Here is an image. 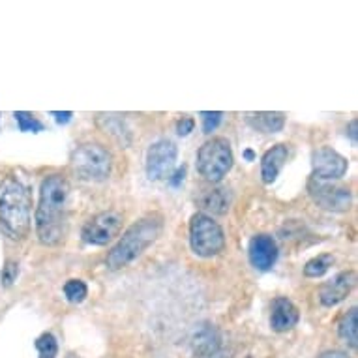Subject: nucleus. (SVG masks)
Returning <instances> with one entry per match:
<instances>
[{
  "mask_svg": "<svg viewBox=\"0 0 358 358\" xmlns=\"http://www.w3.org/2000/svg\"><path fill=\"white\" fill-rule=\"evenodd\" d=\"M70 184L62 175H49L40 186V203L36 208V233L41 244L57 246L68 231Z\"/></svg>",
  "mask_w": 358,
  "mask_h": 358,
  "instance_id": "obj_1",
  "label": "nucleus"
},
{
  "mask_svg": "<svg viewBox=\"0 0 358 358\" xmlns=\"http://www.w3.org/2000/svg\"><path fill=\"white\" fill-rule=\"evenodd\" d=\"M30 192L17 176L0 182V229L12 241H23L30 231Z\"/></svg>",
  "mask_w": 358,
  "mask_h": 358,
  "instance_id": "obj_2",
  "label": "nucleus"
},
{
  "mask_svg": "<svg viewBox=\"0 0 358 358\" xmlns=\"http://www.w3.org/2000/svg\"><path fill=\"white\" fill-rule=\"evenodd\" d=\"M162 227H164V217L159 214H150V216H145L143 220L134 223L120 236V241L111 248V252L107 253V268L120 271L124 266H128L131 261H136L139 255L147 252L148 246H152L156 242L162 233Z\"/></svg>",
  "mask_w": 358,
  "mask_h": 358,
  "instance_id": "obj_3",
  "label": "nucleus"
},
{
  "mask_svg": "<svg viewBox=\"0 0 358 358\" xmlns=\"http://www.w3.org/2000/svg\"><path fill=\"white\" fill-rule=\"evenodd\" d=\"M71 171L81 180L87 182H101L111 175L113 158L111 152L98 143H85L71 152Z\"/></svg>",
  "mask_w": 358,
  "mask_h": 358,
  "instance_id": "obj_4",
  "label": "nucleus"
},
{
  "mask_svg": "<svg viewBox=\"0 0 358 358\" xmlns=\"http://www.w3.org/2000/svg\"><path fill=\"white\" fill-rule=\"evenodd\" d=\"M233 150L225 137H212L197 152V171L208 182H220L233 169Z\"/></svg>",
  "mask_w": 358,
  "mask_h": 358,
  "instance_id": "obj_5",
  "label": "nucleus"
},
{
  "mask_svg": "<svg viewBox=\"0 0 358 358\" xmlns=\"http://www.w3.org/2000/svg\"><path fill=\"white\" fill-rule=\"evenodd\" d=\"M189 244L195 255L205 259L216 257L225 248V235L220 223L203 212H197L189 220Z\"/></svg>",
  "mask_w": 358,
  "mask_h": 358,
  "instance_id": "obj_6",
  "label": "nucleus"
},
{
  "mask_svg": "<svg viewBox=\"0 0 358 358\" xmlns=\"http://www.w3.org/2000/svg\"><path fill=\"white\" fill-rule=\"evenodd\" d=\"M122 216L115 210H106L96 214L85 223L81 231L83 241L92 246H106L120 233Z\"/></svg>",
  "mask_w": 358,
  "mask_h": 358,
  "instance_id": "obj_7",
  "label": "nucleus"
},
{
  "mask_svg": "<svg viewBox=\"0 0 358 358\" xmlns=\"http://www.w3.org/2000/svg\"><path fill=\"white\" fill-rule=\"evenodd\" d=\"M308 192H310L311 199L315 201L324 210L345 212L351 206V192L345 186H338V184L317 180V178H310Z\"/></svg>",
  "mask_w": 358,
  "mask_h": 358,
  "instance_id": "obj_8",
  "label": "nucleus"
},
{
  "mask_svg": "<svg viewBox=\"0 0 358 358\" xmlns=\"http://www.w3.org/2000/svg\"><path fill=\"white\" fill-rule=\"evenodd\" d=\"M347 167H349V162L340 152H336L334 148L321 147L311 154V169H313L311 178L324 180V182L340 180L347 173Z\"/></svg>",
  "mask_w": 358,
  "mask_h": 358,
  "instance_id": "obj_9",
  "label": "nucleus"
},
{
  "mask_svg": "<svg viewBox=\"0 0 358 358\" xmlns=\"http://www.w3.org/2000/svg\"><path fill=\"white\" fill-rule=\"evenodd\" d=\"M176 145L169 139H159L152 143L147 152V176L150 180H164L169 178L171 171L176 164Z\"/></svg>",
  "mask_w": 358,
  "mask_h": 358,
  "instance_id": "obj_10",
  "label": "nucleus"
},
{
  "mask_svg": "<svg viewBox=\"0 0 358 358\" xmlns=\"http://www.w3.org/2000/svg\"><path fill=\"white\" fill-rule=\"evenodd\" d=\"M197 358H216L222 355V336L212 323H199L189 338Z\"/></svg>",
  "mask_w": 358,
  "mask_h": 358,
  "instance_id": "obj_11",
  "label": "nucleus"
},
{
  "mask_svg": "<svg viewBox=\"0 0 358 358\" xmlns=\"http://www.w3.org/2000/svg\"><path fill=\"white\" fill-rule=\"evenodd\" d=\"M355 282H357V274L352 271L336 274L330 282H327L321 287V293H319L321 304L327 306V308H332V306L343 302L352 291V287H355Z\"/></svg>",
  "mask_w": 358,
  "mask_h": 358,
  "instance_id": "obj_12",
  "label": "nucleus"
},
{
  "mask_svg": "<svg viewBox=\"0 0 358 358\" xmlns=\"http://www.w3.org/2000/svg\"><path fill=\"white\" fill-rule=\"evenodd\" d=\"M278 261V244L271 235H255L250 242V263L257 271H271Z\"/></svg>",
  "mask_w": 358,
  "mask_h": 358,
  "instance_id": "obj_13",
  "label": "nucleus"
},
{
  "mask_svg": "<svg viewBox=\"0 0 358 358\" xmlns=\"http://www.w3.org/2000/svg\"><path fill=\"white\" fill-rule=\"evenodd\" d=\"M300 319L299 308L285 296L274 300L272 304V315H271V327L276 332H287L293 327H296Z\"/></svg>",
  "mask_w": 358,
  "mask_h": 358,
  "instance_id": "obj_14",
  "label": "nucleus"
},
{
  "mask_svg": "<svg viewBox=\"0 0 358 358\" xmlns=\"http://www.w3.org/2000/svg\"><path fill=\"white\" fill-rule=\"evenodd\" d=\"M289 158L287 145H274L268 148L261 158V178L264 184H272L283 169V165Z\"/></svg>",
  "mask_w": 358,
  "mask_h": 358,
  "instance_id": "obj_15",
  "label": "nucleus"
},
{
  "mask_svg": "<svg viewBox=\"0 0 358 358\" xmlns=\"http://www.w3.org/2000/svg\"><path fill=\"white\" fill-rule=\"evenodd\" d=\"M248 124L261 134H278L285 126V115L276 111L264 113H248Z\"/></svg>",
  "mask_w": 358,
  "mask_h": 358,
  "instance_id": "obj_16",
  "label": "nucleus"
},
{
  "mask_svg": "<svg viewBox=\"0 0 358 358\" xmlns=\"http://www.w3.org/2000/svg\"><path fill=\"white\" fill-rule=\"evenodd\" d=\"M197 205H199L203 210H208L212 212V214H225V212L229 210V205H231L229 189H225V188L205 189V192L197 197Z\"/></svg>",
  "mask_w": 358,
  "mask_h": 358,
  "instance_id": "obj_17",
  "label": "nucleus"
},
{
  "mask_svg": "<svg viewBox=\"0 0 358 358\" xmlns=\"http://www.w3.org/2000/svg\"><path fill=\"white\" fill-rule=\"evenodd\" d=\"M358 313L357 308H351V310L347 311L345 315L341 317L340 327H338V332H340V338L345 343L352 347V349H357L358 345Z\"/></svg>",
  "mask_w": 358,
  "mask_h": 358,
  "instance_id": "obj_18",
  "label": "nucleus"
},
{
  "mask_svg": "<svg viewBox=\"0 0 358 358\" xmlns=\"http://www.w3.org/2000/svg\"><path fill=\"white\" fill-rule=\"evenodd\" d=\"M334 264V255L332 253H323L317 257L310 259L304 266V276L306 278H321L323 274L330 271V266Z\"/></svg>",
  "mask_w": 358,
  "mask_h": 358,
  "instance_id": "obj_19",
  "label": "nucleus"
},
{
  "mask_svg": "<svg viewBox=\"0 0 358 358\" xmlns=\"http://www.w3.org/2000/svg\"><path fill=\"white\" fill-rule=\"evenodd\" d=\"M36 351L40 358H57L59 355V343L51 332H43V334L36 340Z\"/></svg>",
  "mask_w": 358,
  "mask_h": 358,
  "instance_id": "obj_20",
  "label": "nucleus"
},
{
  "mask_svg": "<svg viewBox=\"0 0 358 358\" xmlns=\"http://www.w3.org/2000/svg\"><path fill=\"white\" fill-rule=\"evenodd\" d=\"M64 294L68 302H71V304H81L88 294L87 283L83 282V280H68L64 283Z\"/></svg>",
  "mask_w": 358,
  "mask_h": 358,
  "instance_id": "obj_21",
  "label": "nucleus"
},
{
  "mask_svg": "<svg viewBox=\"0 0 358 358\" xmlns=\"http://www.w3.org/2000/svg\"><path fill=\"white\" fill-rule=\"evenodd\" d=\"M13 117H15V122H17L21 131H32V134H40V131H43V124H41L34 115H30V113L15 111L13 113Z\"/></svg>",
  "mask_w": 358,
  "mask_h": 358,
  "instance_id": "obj_22",
  "label": "nucleus"
},
{
  "mask_svg": "<svg viewBox=\"0 0 358 358\" xmlns=\"http://www.w3.org/2000/svg\"><path fill=\"white\" fill-rule=\"evenodd\" d=\"M101 117H106V126H103L106 134H109V136L115 137L117 141L122 143V136L124 134H128V131L122 128V120H120V118H115V115H101Z\"/></svg>",
  "mask_w": 358,
  "mask_h": 358,
  "instance_id": "obj_23",
  "label": "nucleus"
},
{
  "mask_svg": "<svg viewBox=\"0 0 358 358\" xmlns=\"http://www.w3.org/2000/svg\"><path fill=\"white\" fill-rule=\"evenodd\" d=\"M19 276V264L13 261H6V264L2 266V274H0V282L4 287H10Z\"/></svg>",
  "mask_w": 358,
  "mask_h": 358,
  "instance_id": "obj_24",
  "label": "nucleus"
},
{
  "mask_svg": "<svg viewBox=\"0 0 358 358\" xmlns=\"http://www.w3.org/2000/svg\"><path fill=\"white\" fill-rule=\"evenodd\" d=\"M201 118H203V131H205V134H212V131L220 126V122H222L223 113L203 111L201 113Z\"/></svg>",
  "mask_w": 358,
  "mask_h": 358,
  "instance_id": "obj_25",
  "label": "nucleus"
},
{
  "mask_svg": "<svg viewBox=\"0 0 358 358\" xmlns=\"http://www.w3.org/2000/svg\"><path fill=\"white\" fill-rule=\"evenodd\" d=\"M194 128H195V120L192 117H182L178 122H176V134L182 137L189 136V134L194 131Z\"/></svg>",
  "mask_w": 358,
  "mask_h": 358,
  "instance_id": "obj_26",
  "label": "nucleus"
},
{
  "mask_svg": "<svg viewBox=\"0 0 358 358\" xmlns=\"http://www.w3.org/2000/svg\"><path fill=\"white\" fill-rule=\"evenodd\" d=\"M184 175H186V167H180V169L176 171L175 175H173V178H169V184L171 186H180V182L184 180Z\"/></svg>",
  "mask_w": 358,
  "mask_h": 358,
  "instance_id": "obj_27",
  "label": "nucleus"
},
{
  "mask_svg": "<svg viewBox=\"0 0 358 358\" xmlns=\"http://www.w3.org/2000/svg\"><path fill=\"white\" fill-rule=\"evenodd\" d=\"M55 118H57V122L59 124H68L71 120V117H73V113L71 111H66V113H59V111H53L51 113Z\"/></svg>",
  "mask_w": 358,
  "mask_h": 358,
  "instance_id": "obj_28",
  "label": "nucleus"
},
{
  "mask_svg": "<svg viewBox=\"0 0 358 358\" xmlns=\"http://www.w3.org/2000/svg\"><path fill=\"white\" fill-rule=\"evenodd\" d=\"M319 358H351V357H347L345 352H341V351H329V352H323Z\"/></svg>",
  "mask_w": 358,
  "mask_h": 358,
  "instance_id": "obj_29",
  "label": "nucleus"
},
{
  "mask_svg": "<svg viewBox=\"0 0 358 358\" xmlns=\"http://www.w3.org/2000/svg\"><path fill=\"white\" fill-rule=\"evenodd\" d=\"M357 126H358V122L357 120H351V124H349V131H347V134H349V137H351L352 139V143H357Z\"/></svg>",
  "mask_w": 358,
  "mask_h": 358,
  "instance_id": "obj_30",
  "label": "nucleus"
},
{
  "mask_svg": "<svg viewBox=\"0 0 358 358\" xmlns=\"http://www.w3.org/2000/svg\"><path fill=\"white\" fill-rule=\"evenodd\" d=\"M244 156H246V159H250V162H252V159L255 158V154H253L252 150H246V152H244Z\"/></svg>",
  "mask_w": 358,
  "mask_h": 358,
  "instance_id": "obj_31",
  "label": "nucleus"
}]
</instances>
